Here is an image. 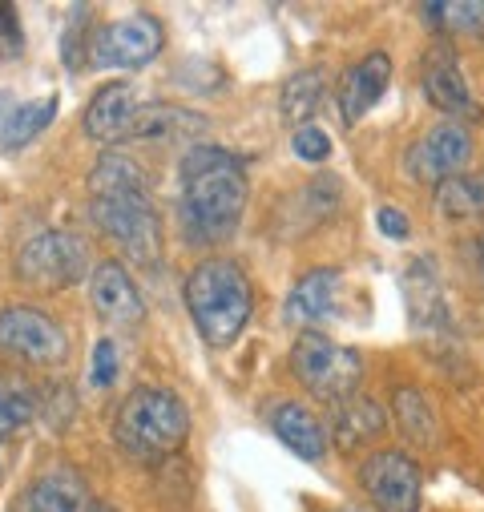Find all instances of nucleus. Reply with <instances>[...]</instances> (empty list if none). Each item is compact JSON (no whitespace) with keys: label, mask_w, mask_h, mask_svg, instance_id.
Here are the masks:
<instances>
[{"label":"nucleus","mask_w":484,"mask_h":512,"mask_svg":"<svg viewBox=\"0 0 484 512\" xmlns=\"http://www.w3.org/2000/svg\"><path fill=\"white\" fill-rule=\"evenodd\" d=\"M182 198L178 218L190 242L210 246L238 230L242 210H247V170L242 158L222 146H194L182 154Z\"/></svg>","instance_id":"obj_1"},{"label":"nucleus","mask_w":484,"mask_h":512,"mask_svg":"<svg viewBox=\"0 0 484 512\" xmlns=\"http://www.w3.org/2000/svg\"><path fill=\"white\" fill-rule=\"evenodd\" d=\"M186 311L210 347H230L255 315L251 279L230 259H206L186 275Z\"/></svg>","instance_id":"obj_2"},{"label":"nucleus","mask_w":484,"mask_h":512,"mask_svg":"<svg viewBox=\"0 0 484 512\" xmlns=\"http://www.w3.org/2000/svg\"><path fill=\"white\" fill-rule=\"evenodd\" d=\"M190 436L186 404L166 388H134L117 404L113 444L138 464H158L174 456Z\"/></svg>","instance_id":"obj_3"},{"label":"nucleus","mask_w":484,"mask_h":512,"mask_svg":"<svg viewBox=\"0 0 484 512\" xmlns=\"http://www.w3.org/2000/svg\"><path fill=\"white\" fill-rule=\"evenodd\" d=\"M291 375L315 400L335 408V404H343L359 392L363 359L351 347H343V343H335L319 331H299V339L291 347Z\"/></svg>","instance_id":"obj_4"},{"label":"nucleus","mask_w":484,"mask_h":512,"mask_svg":"<svg viewBox=\"0 0 484 512\" xmlns=\"http://www.w3.org/2000/svg\"><path fill=\"white\" fill-rule=\"evenodd\" d=\"M89 218L105 238H113L121 250H126V259H134V263H158L162 259V222H158V210L150 206L146 194L93 198Z\"/></svg>","instance_id":"obj_5"},{"label":"nucleus","mask_w":484,"mask_h":512,"mask_svg":"<svg viewBox=\"0 0 484 512\" xmlns=\"http://www.w3.org/2000/svg\"><path fill=\"white\" fill-rule=\"evenodd\" d=\"M85 271H89V250L77 234L65 230H45L29 238L17 254V279L41 291H65L81 283Z\"/></svg>","instance_id":"obj_6"},{"label":"nucleus","mask_w":484,"mask_h":512,"mask_svg":"<svg viewBox=\"0 0 484 512\" xmlns=\"http://www.w3.org/2000/svg\"><path fill=\"white\" fill-rule=\"evenodd\" d=\"M0 351L33 367H57L69 355V335L41 307H5L0 311Z\"/></svg>","instance_id":"obj_7"},{"label":"nucleus","mask_w":484,"mask_h":512,"mask_svg":"<svg viewBox=\"0 0 484 512\" xmlns=\"http://www.w3.org/2000/svg\"><path fill=\"white\" fill-rule=\"evenodd\" d=\"M359 484L372 496L376 512H420L424 504V472L408 452L384 448L359 464Z\"/></svg>","instance_id":"obj_8"},{"label":"nucleus","mask_w":484,"mask_h":512,"mask_svg":"<svg viewBox=\"0 0 484 512\" xmlns=\"http://www.w3.org/2000/svg\"><path fill=\"white\" fill-rule=\"evenodd\" d=\"M166 45V33H162V21L150 17V13H138V17H121V21H109L93 33V45H89V57L97 69H146Z\"/></svg>","instance_id":"obj_9"},{"label":"nucleus","mask_w":484,"mask_h":512,"mask_svg":"<svg viewBox=\"0 0 484 512\" xmlns=\"http://www.w3.org/2000/svg\"><path fill=\"white\" fill-rule=\"evenodd\" d=\"M472 158V130L464 121H436L432 130L408 150V174L424 186L456 178Z\"/></svg>","instance_id":"obj_10"},{"label":"nucleus","mask_w":484,"mask_h":512,"mask_svg":"<svg viewBox=\"0 0 484 512\" xmlns=\"http://www.w3.org/2000/svg\"><path fill=\"white\" fill-rule=\"evenodd\" d=\"M420 85H424V97L440 113H448L452 121H468V125L480 121V105H476V97L468 89V77L460 69V57H456V49L448 41L428 45V53L420 61Z\"/></svg>","instance_id":"obj_11"},{"label":"nucleus","mask_w":484,"mask_h":512,"mask_svg":"<svg viewBox=\"0 0 484 512\" xmlns=\"http://www.w3.org/2000/svg\"><path fill=\"white\" fill-rule=\"evenodd\" d=\"M138 109H142V101H138V85L134 81H109V85H101L89 97L85 117H81L85 138L117 150L121 142H130Z\"/></svg>","instance_id":"obj_12"},{"label":"nucleus","mask_w":484,"mask_h":512,"mask_svg":"<svg viewBox=\"0 0 484 512\" xmlns=\"http://www.w3.org/2000/svg\"><path fill=\"white\" fill-rule=\"evenodd\" d=\"M388 81H392V57L380 53V49L368 53V57H359L355 65H347L343 77H339V89H335L343 125H359L363 113H372L380 105Z\"/></svg>","instance_id":"obj_13"},{"label":"nucleus","mask_w":484,"mask_h":512,"mask_svg":"<svg viewBox=\"0 0 484 512\" xmlns=\"http://www.w3.org/2000/svg\"><path fill=\"white\" fill-rule=\"evenodd\" d=\"M89 299H93V311L113 323V327H138L146 319V299L138 291V283L130 279V271L121 263H97L93 267V279H89Z\"/></svg>","instance_id":"obj_14"},{"label":"nucleus","mask_w":484,"mask_h":512,"mask_svg":"<svg viewBox=\"0 0 484 512\" xmlns=\"http://www.w3.org/2000/svg\"><path fill=\"white\" fill-rule=\"evenodd\" d=\"M339 283H343V275H339L335 267H315V271H307V275L291 287V295H287V303H283V319H287L291 327H299V331H315V323L335 319Z\"/></svg>","instance_id":"obj_15"},{"label":"nucleus","mask_w":484,"mask_h":512,"mask_svg":"<svg viewBox=\"0 0 484 512\" xmlns=\"http://www.w3.org/2000/svg\"><path fill=\"white\" fill-rule=\"evenodd\" d=\"M404 307L412 315V327H420V331H444V327H452L440 271L428 259H412L408 263V271H404Z\"/></svg>","instance_id":"obj_16"},{"label":"nucleus","mask_w":484,"mask_h":512,"mask_svg":"<svg viewBox=\"0 0 484 512\" xmlns=\"http://www.w3.org/2000/svg\"><path fill=\"white\" fill-rule=\"evenodd\" d=\"M271 428L307 464H319L327 456V448H331V436H327L323 420L315 412H307L303 404H275L271 408Z\"/></svg>","instance_id":"obj_17"},{"label":"nucleus","mask_w":484,"mask_h":512,"mask_svg":"<svg viewBox=\"0 0 484 512\" xmlns=\"http://www.w3.org/2000/svg\"><path fill=\"white\" fill-rule=\"evenodd\" d=\"M85 504H89L85 476L69 464L45 468L25 492V512H81Z\"/></svg>","instance_id":"obj_18"},{"label":"nucleus","mask_w":484,"mask_h":512,"mask_svg":"<svg viewBox=\"0 0 484 512\" xmlns=\"http://www.w3.org/2000/svg\"><path fill=\"white\" fill-rule=\"evenodd\" d=\"M384 428H388V416H384V408H380L376 400L351 396V400H343V404L331 408V428H327V436H331V444H339V448H359V444L376 440Z\"/></svg>","instance_id":"obj_19"},{"label":"nucleus","mask_w":484,"mask_h":512,"mask_svg":"<svg viewBox=\"0 0 484 512\" xmlns=\"http://www.w3.org/2000/svg\"><path fill=\"white\" fill-rule=\"evenodd\" d=\"M206 130V117L186 109V105H170V101H146L134 117V134L130 142H158V138H190Z\"/></svg>","instance_id":"obj_20"},{"label":"nucleus","mask_w":484,"mask_h":512,"mask_svg":"<svg viewBox=\"0 0 484 512\" xmlns=\"http://www.w3.org/2000/svg\"><path fill=\"white\" fill-rule=\"evenodd\" d=\"M323 97H327V73L323 69H299L279 89V113L287 125H295V130H307L311 117L323 105Z\"/></svg>","instance_id":"obj_21"},{"label":"nucleus","mask_w":484,"mask_h":512,"mask_svg":"<svg viewBox=\"0 0 484 512\" xmlns=\"http://www.w3.org/2000/svg\"><path fill=\"white\" fill-rule=\"evenodd\" d=\"M53 117H57V97H37V101L13 105V109L5 113V125H0V150H5V154L25 150L37 134L49 130Z\"/></svg>","instance_id":"obj_22"},{"label":"nucleus","mask_w":484,"mask_h":512,"mask_svg":"<svg viewBox=\"0 0 484 512\" xmlns=\"http://www.w3.org/2000/svg\"><path fill=\"white\" fill-rule=\"evenodd\" d=\"M89 190L93 198H113V194H146V170L121 150H105L97 166L89 170Z\"/></svg>","instance_id":"obj_23"},{"label":"nucleus","mask_w":484,"mask_h":512,"mask_svg":"<svg viewBox=\"0 0 484 512\" xmlns=\"http://www.w3.org/2000/svg\"><path fill=\"white\" fill-rule=\"evenodd\" d=\"M420 17L432 33L484 37V0H436V5H420Z\"/></svg>","instance_id":"obj_24"},{"label":"nucleus","mask_w":484,"mask_h":512,"mask_svg":"<svg viewBox=\"0 0 484 512\" xmlns=\"http://www.w3.org/2000/svg\"><path fill=\"white\" fill-rule=\"evenodd\" d=\"M392 408H396L400 432H404L412 444H432V436H436V416H432L428 400H424L416 388H396Z\"/></svg>","instance_id":"obj_25"},{"label":"nucleus","mask_w":484,"mask_h":512,"mask_svg":"<svg viewBox=\"0 0 484 512\" xmlns=\"http://www.w3.org/2000/svg\"><path fill=\"white\" fill-rule=\"evenodd\" d=\"M33 416H37V392L9 375H0V436L21 432Z\"/></svg>","instance_id":"obj_26"},{"label":"nucleus","mask_w":484,"mask_h":512,"mask_svg":"<svg viewBox=\"0 0 484 512\" xmlns=\"http://www.w3.org/2000/svg\"><path fill=\"white\" fill-rule=\"evenodd\" d=\"M436 210L448 218V222H460V218H476L484 214V202H480V190H476V178H448L436 186Z\"/></svg>","instance_id":"obj_27"},{"label":"nucleus","mask_w":484,"mask_h":512,"mask_svg":"<svg viewBox=\"0 0 484 512\" xmlns=\"http://www.w3.org/2000/svg\"><path fill=\"white\" fill-rule=\"evenodd\" d=\"M73 412H77V396H73L69 383L49 379L45 388L37 392V416H41V420H45L53 432L69 428V424H73Z\"/></svg>","instance_id":"obj_28"},{"label":"nucleus","mask_w":484,"mask_h":512,"mask_svg":"<svg viewBox=\"0 0 484 512\" xmlns=\"http://www.w3.org/2000/svg\"><path fill=\"white\" fill-rule=\"evenodd\" d=\"M85 21H89V9H73V13H69V25H65L61 57H65V69H69V73H77V69H81V53H89V45H93V37H89Z\"/></svg>","instance_id":"obj_29"},{"label":"nucleus","mask_w":484,"mask_h":512,"mask_svg":"<svg viewBox=\"0 0 484 512\" xmlns=\"http://www.w3.org/2000/svg\"><path fill=\"white\" fill-rule=\"evenodd\" d=\"M291 150H295V158L319 166V162L331 158V138L319 130V125H307V130H295L291 134Z\"/></svg>","instance_id":"obj_30"},{"label":"nucleus","mask_w":484,"mask_h":512,"mask_svg":"<svg viewBox=\"0 0 484 512\" xmlns=\"http://www.w3.org/2000/svg\"><path fill=\"white\" fill-rule=\"evenodd\" d=\"M21 49H25V37H21V21H17L13 5H5V0H0V65L17 61V57H21Z\"/></svg>","instance_id":"obj_31"},{"label":"nucleus","mask_w":484,"mask_h":512,"mask_svg":"<svg viewBox=\"0 0 484 512\" xmlns=\"http://www.w3.org/2000/svg\"><path fill=\"white\" fill-rule=\"evenodd\" d=\"M113 375H117V347L113 339H101L93 347V388H109Z\"/></svg>","instance_id":"obj_32"},{"label":"nucleus","mask_w":484,"mask_h":512,"mask_svg":"<svg viewBox=\"0 0 484 512\" xmlns=\"http://www.w3.org/2000/svg\"><path fill=\"white\" fill-rule=\"evenodd\" d=\"M376 226H380V234H384V238H396V242H404V238L412 234L408 214H404V210H396V206H380V210H376Z\"/></svg>","instance_id":"obj_33"},{"label":"nucleus","mask_w":484,"mask_h":512,"mask_svg":"<svg viewBox=\"0 0 484 512\" xmlns=\"http://www.w3.org/2000/svg\"><path fill=\"white\" fill-rule=\"evenodd\" d=\"M81 512H117V508H113V504H105V500H89Z\"/></svg>","instance_id":"obj_34"},{"label":"nucleus","mask_w":484,"mask_h":512,"mask_svg":"<svg viewBox=\"0 0 484 512\" xmlns=\"http://www.w3.org/2000/svg\"><path fill=\"white\" fill-rule=\"evenodd\" d=\"M476 263H480V275H484V230L476 234Z\"/></svg>","instance_id":"obj_35"},{"label":"nucleus","mask_w":484,"mask_h":512,"mask_svg":"<svg viewBox=\"0 0 484 512\" xmlns=\"http://www.w3.org/2000/svg\"><path fill=\"white\" fill-rule=\"evenodd\" d=\"M472 178H476V190H480V202H484V170H480V174H472Z\"/></svg>","instance_id":"obj_36"},{"label":"nucleus","mask_w":484,"mask_h":512,"mask_svg":"<svg viewBox=\"0 0 484 512\" xmlns=\"http://www.w3.org/2000/svg\"><path fill=\"white\" fill-rule=\"evenodd\" d=\"M343 512H363V508H355V504H351V508H343Z\"/></svg>","instance_id":"obj_37"}]
</instances>
